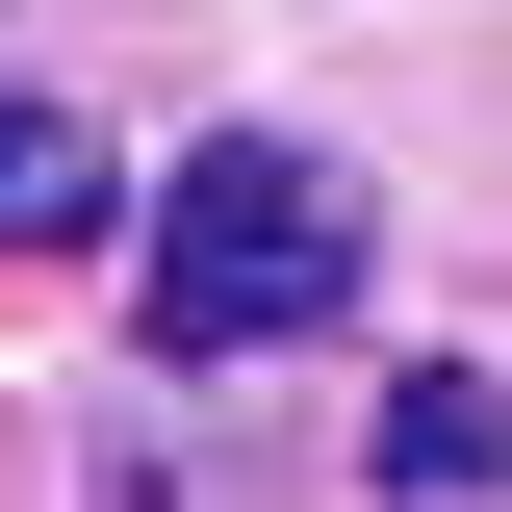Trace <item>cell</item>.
I'll return each mask as SVG.
<instances>
[{"instance_id":"cell-3","label":"cell","mask_w":512,"mask_h":512,"mask_svg":"<svg viewBox=\"0 0 512 512\" xmlns=\"http://www.w3.org/2000/svg\"><path fill=\"white\" fill-rule=\"evenodd\" d=\"M103 231H128V180H103V128L0 77V256H103Z\"/></svg>"},{"instance_id":"cell-2","label":"cell","mask_w":512,"mask_h":512,"mask_svg":"<svg viewBox=\"0 0 512 512\" xmlns=\"http://www.w3.org/2000/svg\"><path fill=\"white\" fill-rule=\"evenodd\" d=\"M359 487H384V512H487V487H512V384L410 359V384H384V436H359Z\"/></svg>"},{"instance_id":"cell-1","label":"cell","mask_w":512,"mask_h":512,"mask_svg":"<svg viewBox=\"0 0 512 512\" xmlns=\"http://www.w3.org/2000/svg\"><path fill=\"white\" fill-rule=\"evenodd\" d=\"M128 308H154V359H282V333L359 308V180H333L308 128H205L180 180L128 205Z\"/></svg>"}]
</instances>
